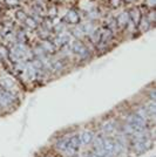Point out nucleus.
<instances>
[{"instance_id": "1", "label": "nucleus", "mask_w": 156, "mask_h": 157, "mask_svg": "<svg viewBox=\"0 0 156 157\" xmlns=\"http://www.w3.org/2000/svg\"><path fill=\"white\" fill-rule=\"evenodd\" d=\"M90 140H92V134L90 133H84L83 134V138H82L83 143H88Z\"/></svg>"}]
</instances>
